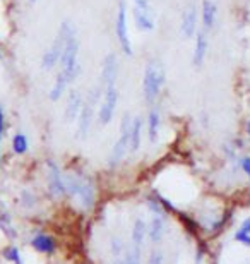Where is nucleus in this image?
Instances as JSON below:
<instances>
[{
	"label": "nucleus",
	"instance_id": "nucleus-1",
	"mask_svg": "<svg viewBox=\"0 0 250 264\" xmlns=\"http://www.w3.org/2000/svg\"><path fill=\"white\" fill-rule=\"evenodd\" d=\"M67 194L83 208H91L94 203V185L89 177L81 173H69L65 177Z\"/></svg>",
	"mask_w": 250,
	"mask_h": 264
},
{
	"label": "nucleus",
	"instance_id": "nucleus-34",
	"mask_svg": "<svg viewBox=\"0 0 250 264\" xmlns=\"http://www.w3.org/2000/svg\"><path fill=\"white\" fill-rule=\"evenodd\" d=\"M0 60H2V53H0Z\"/></svg>",
	"mask_w": 250,
	"mask_h": 264
},
{
	"label": "nucleus",
	"instance_id": "nucleus-14",
	"mask_svg": "<svg viewBox=\"0 0 250 264\" xmlns=\"http://www.w3.org/2000/svg\"><path fill=\"white\" fill-rule=\"evenodd\" d=\"M31 247L40 254H53L57 250V240L52 235L38 234L31 239Z\"/></svg>",
	"mask_w": 250,
	"mask_h": 264
},
{
	"label": "nucleus",
	"instance_id": "nucleus-28",
	"mask_svg": "<svg viewBox=\"0 0 250 264\" xmlns=\"http://www.w3.org/2000/svg\"><path fill=\"white\" fill-rule=\"evenodd\" d=\"M148 264H163L161 252H158V250H153L151 256H149V259H148Z\"/></svg>",
	"mask_w": 250,
	"mask_h": 264
},
{
	"label": "nucleus",
	"instance_id": "nucleus-29",
	"mask_svg": "<svg viewBox=\"0 0 250 264\" xmlns=\"http://www.w3.org/2000/svg\"><path fill=\"white\" fill-rule=\"evenodd\" d=\"M4 134H6V115H4V108L0 106V142L4 139Z\"/></svg>",
	"mask_w": 250,
	"mask_h": 264
},
{
	"label": "nucleus",
	"instance_id": "nucleus-30",
	"mask_svg": "<svg viewBox=\"0 0 250 264\" xmlns=\"http://www.w3.org/2000/svg\"><path fill=\"white\" fill-rule=\"evenodd\" d=\"M242 170L247 173V177L250 178V156H245L242 160Z\"/></svg>",
	"mask_w": 250,
	"mask_h": 264
},
{
	"label": "nucleus",
	"instance_id": "nucleus-5",
	"mask_svg": "<svg viewBox=\"0 0 250 264\" xmlns=\"http://www.w3.org/2000/svg\"><path fill=\"white\" fill-rule=\"evenodd\" d=\"M130 125H132V117L130 114H124L120 122V136L113 144L110 156H108V165L113 168L117 167L122 160L125 158V155L129 153V141H130Z\"/></svg>",
	"mask_w": 250,
	"mask_h": 264
},
{
	"label": "nucleus",
	"instance_id": "nucleus-31",
	"mask_svg": "<svg viewBox=\"0 0 250 264\" xmlns=\"http://www.w3.org/2000/svg\"><path fill=\"white\" fill-rule=\"evenodd\" d=\"M247 134H248V137H250V120H248V124H247Z\"/></svg>",
	"mask_w": 250,
	"mask_h": 264
},
{
	"label": "nucleus",
	"instance_id": "nucleus-12",
	"mask_svg": "<svg viewBox=\"0 0 250 264\" xmlns=\"http://www.w3.org/2000/svg\"><path fill=\"white\" fill-rule=\"evenodd\" d=\"M209 50V40L206 31H197L195 33V45H194V53H192V64L194 67H201L207 57Z\"/></svg>",
	"mask_w": 250,
	"mask_h": 264
},
{
	"label": "nucleus",
	"instance_id": "nucleus-22",
	"mask_svg": "<svg viewBox=\"0 0 250 264\" xmlns=\"http://www.w3.org/2000/svg\"><path fill=\"white\" fill-rule=\"evenodd\" d=\"M233 237L238 244L245 245V247H250V216L245 218V220L242 221V225L236 228Z\"/></svg>",
	"mask_w": 250,
	"mask_h": 264
},
{
	"label": "nucleus",
	"instance_id": "nucleus-4",
	"mask_svg": "<svg viewBox=\"0 0 250 264\" xmlns=\"http://www.w3.org/2000/svg\"><path fill=\"white\" fill-rule=\"evenodd\" d=\"M165 84V70L158 62L151 60L144 69L142 78V93L148 103H153L161 93V88Z\"/></svg>",
	"mask_w": 250,
	"mask_h": 264
},
{
	"label": "nucleus",
	"instance_id": "nucleus-6",
	"mask_svg": "<svg viewBox=\"0 0 250 264\" xmlns=\"http://www.w3.org/2000/svg\"><path fill=\"white\" fill-rule=\"evenodd\" d=\"M115 34L122 52L129 57L132 55V42L129 36V16H127V4L124 0H120V4H118V11L115 16Z\"/></svg>",
	"mask_w": 250,
	"mask_h": 264
},
{
	"label": "nucleus",
	"instance_id": "nucleus-19",
	"mask_svg": "<svg viewBox=\"0 0 250 264\" xmlns=\"http://www.w3.org/2000/svg\"><path fill=\"white\" fill-rule=\"evenodd\" d=\"M140 141H142V119L134 117L132 125H130V141H129V151L135 153L140 147Z\"/></svg>",
	"mask_w": 250,
	"mask_h": 264
},
{
	"label": "nucleus",
	"instance_id": "nucleus-8",
	"mask_svg": "<svg viewBox=\"0 0 250 264\" xmlns=\"http://www.w3.org/2000/svg\"><path fill=\"white\" fill-rule=\"evenodd\" d=\"M118 105V89L117 86H108L104 88V95L103 100L99 103V108H98V122L99 125H108L112 122L113 115H115Z\"/></svg>",
	"mask_w": 250,
	"mask_h": 264
},
{
	"label": "nucleus",
	"instance_id": "nucleus-26",
	"mask_svg": "<svg viewBox=\"0 0 250 264\" xmlns=\"http://www.w3.org/2000/svg\"><path fill=\"white\" fill-rule=\"evenodd\" d=\"M110 250H112L113 257H120L122 256V252H124V244H122V240L118 239V237H113V239H112Z\"/></svg>",
	"mask_w": 250,
	"mask_h": 264
},
{
	"label": "nucleus",
	"instance_id": "nucleus-33",
	"mask_svg": "<svg viewBox=\"0 0 250 264\" xmlns=\"http://www.w3.org/2000/svg\"><path fill=\"white\" fill-rule=\"evenodd\" d=\"M29 2H31V4H34V2H36V0H29Z\"/></svg>",
	"mask_w": 250,
	"mask_h": 264
},
{
	"label": "nucleus",
	"instance_id": "nucleus-21",
	"mask_svg": "<svg viewBox=\"0 0 250 264\" xmlns=\"http://www.w3.org/2000/svg\"><path fill=\"white\" fill-rule=\"evenodd\" d=\"M69 81H67V78L65 76H62L60 72L57 74V78H55V83H53V86L52 89H50V100L52 101H58L62 98V95L65 93V89L67 86H69Z\"/></svg>",
	"mask_w": 250,
	"mask_h": 264
},
{
	"label": "nucleus",
	"instance_id": "nucleus-27",
	"mask_svg": "<svg viewBox=\"0 0 250 264\" xmlns=\"http://www.w3.org/2000/svg\"><path fill=\"white\" fill-rule=\"evenodd\" d=\"M0 228H2V230L6 232V234H7L9 237H14V235H16L14 232H11L12 225H11V221H9V216H6V214H4V216L0 218Z\"/></svg>",
	"mask_w": 250,
	"mask_h": 264
},
{
	"label": "nucleus",
	"instance_id": "nucleus-25",
	"mask_svg": "<svg viewBox=\"0 0 250 264\" xmlns=\"http://www.w3.org/2000/svg\"><path fill=\"white\" fill-rule=\"evenodd\" d=\"M4 257H6L7 261H11L12 264H22L21 252L17 250V247H14V245H9V247L4 250Z\"/></svg>",
	"mask_w": 250,
	"mask_h": 264
},
{
	"label": "nucleus",
	"instance_id": "nucleus-2",
	"mask_svg": "<svg viewBox=\"0 0 250 264\" xmlns=\"http://www.w3.org/2000/svg\"><path fill=\"white\" fill-rule=\"evenodd\" d=\"M72 34H76L74 26H72L69 21H63L60 24V29H58L55 42L50 45V48L43 53V57H42V69L43 70H52L53 67H57L58 64H60L62 50H63V47H65L67 40H69Z\"/></svg>",
	"mask_w": 250,
	"mask_h": 264
},
{
	"label": "nucleus",
	"instance_id": "nucleus-3",
	"mask_svg": "<svg viewBox=\"0 0 250 264\" xmlns=\"http://www.w3.org/2000/svg\"><path fill=\"white\" fill-rule=\"evenodd\" d=\"M60 74L65 76L67 81L74 83L77 79V76L81 72V64H79V42H77L76 34L67 40L65 47L62 50V57H60Z\"/></svg>",
	"mask_w": 250,
	"mask_h": 264
},
{
	"label": "nucleus",
	"instance_id": "nucleus-9",
	"mask_svg": "<svg viewBox=\"0 0 250 264\" xmlns=\"http://www.w3.org/2000/svg\"><path fill=\"white\" fill-rule=\"evenodd\" d=\"M47 182H48V191L53 198H62L67 194L65 189V177L62 175L58 165L53 160L47 162Z\"/></svg>",
	"mask_w": 250,
	"mask_h": 264
},
{
	"label": "nucleus",
	"instance_id": "nucleus-13",
	"mask_svg": "<svg viewBox=\"0 0 250 264\" xmlns=\"http://www.w3.org/2000/svg\"><path fill=\"white\" fill-rule=\"evenodd\" d=\"M83 95H81L77 89L69 93V98H67V105H65V120L67 122H74V120L79 117V111L83 108Z\"/></svg>",
	"mask_w": 250,
	"mask_h": 264
},
{
	"label": "nucleus",
	"instance_id": "nucleus-15",
	"mask_svg": "<svg viewBox=\"0 0 250 264\" xmlns=\"http://www.w3.org/2000/svg\"><path fill=\"white\" fill-rule=\"evenodd\" d=\"M132 17L135 22V28L139 31H153L154 29V12L153 11H142L139 7H132Z\"/></svg>",
	"mask_w": 250,
	"mask_h": 264
},
{
	"label": "nucleus",
	"instance_id": "nucleus-18",
	"mask_svg": "<svg viewBox=\"0 0 250 264\" xmlns=\"http://www.w3.org/2000/svg\"><path fill=\"white\" fill-rule=\"evenodd\" d=\"M146 237H148V223L144 221L142 218H137V220L134 221V225H132V234H130V240H132V244L130 245L142 249Z\"/></svg>",
	"mask_w": 250,
	"mask_h": 264
},
{
	"label": "nucleus",
	"instance_id": "nucleus-17",
	"mask_svg": "<svg viewBox=\"0 0 250 264\" xmlns=\"http://www.w3.org/2000/svg\"><path fill=\"white\" fill-rule=\"evenodd\" d=\"M165 235V220L161 214H153L151 223L148 225V237L153 244H160Z\"/></svg>",
	"mask_w": 250,
	"mask_h": 264
},
{
	"label": "nucleus",
	"instance_id": "nucleus-7",
	"mask_svg": "<svg viewBox=\"0 0 250 264\" xmlns=\"http://www.w3.org/2000/svg\"><path fill=\"white\" fill-rule=\"evenodd\" d=\"M99 93L101 91L93 89L89 100L83 103V108H81L79 117H77V120H79V125H77V137H79V139H86V137H88L91 124H93V119H94V110H96Z\"/></svg>",
	"mask_w": 250,
	"mask_h": 264
},
{
	"label": "nucleus",
	"instance_id": "nucleus-32",
	"mask_svg": "<svg viewBox=\"0 0 250 264\" xmlns=\"http://www.w3.org/2000/svg\"><path fill=\"white\" fill-rule=\"evenodd\" d=\"M113 264H124V261H120V259H117V261L113 262Z\"/></svg>",
	"mask_w": 250,
	"mask_h": 264
},
{
	"label": "nucleus",
	"instance_id": "nucleus-16",
	"mask_svg": "<svg viewBox=\"0 0 250 264\" xmlns=\"http://www.w3.org/2000/svg\"><path fill=\"white\" fill-rule=\"evenodd\" d=\"M201 17H202V26L204 31L211 29L216 24L218 19V7L212 0H202V9H201Z\"/></svg>",
	"mask_w": 250,
	"mask_h": 264
},
{
	"label": "nucleus",
	"instance_id": "nucleus-20",
	"mask_svg": "<svg viewBox=\"0 0 250 264\" xmlns=\"http://www.w3.org/2000/svg\"><path fill=\"white\" fill-rule=\"evenodd\" d=\"M160 127H161V119H160V111L151 110L148 115V137L149 142L154 144L160 137Z\"/></svg>",
	"mask_w": 250,
	"mask_h": 264
},
{
	"label": "nucleus",
	"instance_id": "nucleus-10",
	"mask_svg": "<svg viewBox=\"0 0 250 264\" xmlns=\"http://www.w3.org/2000/svg\"><path fill=\"white\" fill-rule=\"evenodd\" d=\"M117 76H118V59L115 53H108L101 65V86L103 88L115 86Z\"/></svg>",
	"mask_w": 250,
	"mask_h": 264
},
{
	"label": "nucleus",
	"instance_id": "nucleus-11",
	"mask_svg": "<svg viewBox=\"0 0 250 264\" xmlns=\"http://www.w3.org/2000/svg\"><path fill=\"white\" fill-rule=\"evenodd\" d=\"M195 33H197V11H195V7H189L182 14L180 34L182 38L190 40L195 36Z\"/></svg>",
	"mask_w": 250,
	"mask_h": 264
},
{
	"label": "nucleus",
	"instance_id": "nucleus-23",
	"mask_svg": "<svg viewBox=\"0 0 250 264\" xmlns=\"http://www.w3.org/2000/svg\"><path fill=\"white\" fill-rule=\"evenodd\" d=\"M28 149H29L28 137H26L22 132H17L16 136L12 137V151H14L16 155H24V153H28Z\"/></svg>",
	"mask_w": 250,
	"mask_h": 264
},
{
	"label": "nucleus",
	"instance_id": "nucleus-24",
	"mask_svg": "<svg viewBox=\"0 0 250 264\" xmlns=\"http://www.w3.org/2000/svg\"><path fill=\"white\" fill-rule=\"evenodd\" d=\"M140 254H142V250L140 247H134V245H130V247H127L124 250V264H140Z\"/></svg>",
	"mask_w": 250,
	"mask_h": 264
}]
</instances>
